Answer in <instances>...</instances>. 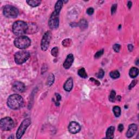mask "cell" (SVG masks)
Segmentation results:
<instances>
[{
    "label": "cell",
    "mask_w": 139,
    "mask_h": 139,
    "mask_svg": "<svg viewBox=\"0 0 139 139\" xmlns=\"http://www.w3.org/2000/svg\"><path fill=\"white\" fill-rule=\"evenodd\" d=\"M7 105L13 110H17L23 105V99L18 94H11L8 98Z\"/></svg>",
    "instance_id": "6da1fadb"
},
{
    "label": "cell",
    "mask_w": 139,
    "mask_h": 139,
    "mask_svg": "<svg viewBox=\"0 0 139 139\" xmlns=\"http://www.w3.org/2000/svg\"><path fill=\"white\" fill-rule=\"evenodd\" d=\"M13 32L17 36H22L27 33L28 30V23L22 21H17L13 25Z\"/></svg>",
    "instance_id": "7a4b0ae2"
},
{
    "label": "cell",
    "mask_w": 139,
    "mask_h": 139,
    "mask_svg": "<svg viewBox=\"0 0 139 139\" xmlns=\"http://www.w3.org/2000/svg\"><path fill=\"white\" fill-rule=\"evenodd\" d=\"M31 40L29 38L26 36L19 37L14 40V45L17 48L23 49L28 48L31 45Z\"/></svg>",
    "instance_id": "3957f363"
},
{
    "label": "cell",
    "mask_w": 139,
    "mask_h": 139,
    "mask_svg": "<svg viewBox=\"0 0 139 139\" xmlns=\"http://www.w3.org/2000/svg\"><path fill=\"white\" fill-rule=\"evenodd\" d=\"M14 127V121L9 117L3 118L0 121V128L3 131H9Z\"/></svg>",
    "instance_id": "277c9868"
},
{
    "label": "cell",
    "mask_w": 139,
    "mask_h": 139,
    "mask_svg": "<svg viewBox=\"0 0 139 139\" xmlns=\"http://www.w3.org/2000/svg\"><path fill=\"white\" fill-rule=\"evenodd\" d=\"M30 57V53L26 51H21L15 54V61L17 64H22L27 60Z\"/></svg>",
    "instance_id": "5b68a950"
},
{
    "label": "cell",
    "mask_w": 139,
    "mask_h": 139,
    "mask_svg": "<svg viewBox=\"0 0 139 139\" xmlns=\"http://www.w3.org/2000/svg\"><path fill=\"white\" fill-rule=\"evenodd\" d=\"M3 14L8 18H16L19 14V10L15 7L7 5L3 8Z\"/></svg>",
    "instance_id": "8992f818"
},
{
    "label": "cell",
    "mask_w": 139,
    "mask_h": 139,
    "mask_svg": "<svg viewBox=\"0 0 139 139\" xmlns=\"http://www.w3.org/2000/svg\"><path fill=\"white\" fill-rule=\"evenodd\" d=\"M31 124V120L29 118L26 119L22 121L16 133V138L17 139H20L21 138L23 135L25 134L26 129H27V128Z\"/></svg>",
    "instance_id": "52a82bcc"
},
{
    "label": "cell",
    "mask_w": 139,
    "mask_h": 139,
    "mask_svg": "<svg viewBox=\"0 0 139 139\" xmlns=\"http://www.w3.org/2000/svg\"><path fill=\"white\" fill-rule=\"evenodd\" d=\"M59 14L53 11L51 17L48 20V26L51 29L57 28L59 25Z\"/></svg>",
    "instance_id": "ba28073f"
},
{
    "label": "cell",
    "mask_w": 139,
    "mask_h": 139,
    "mask_svg": "<svg viewBox=\"0 0 139 139\" xmlns=\"http://www.w3.org/2000/svg\"><path fill=\"white\" fill-rule=\"evenodd\" d=\"M51 39V32L47 31L44 34L41 42V48L43 51H46L48 48Z\"/></svg>",
    "instance_id": "9c48e42d"
},
{
    "label": "cell",
    "mask_w": 139,
    "mask_h": 139,
    "mask_svg": "<svg viewBox=\"0 0 139 139\" xmlns=\"http://www.w3.org/2000/svg\"><path fill=\"white\" fill-rule=\"evenodd\" d=\"M81 126H80V125L78 122H75V121H72V122H71L69 124V127H68L69 131L71 133H72V134H76V133H78L81 131Z\"/></svg>",
    "instance_id": "30bf717a"
},
{
    "label": "cell",
    "mask_w": 139,
    "mask_h": 139,
    "mask_svg": "<svg viewBox=\"0 0 139 139\" xmlns=\"http://www.w3.org/2000/svg\"><path fill=\"white\" fill-rule=\"evenodd\" d=\"M12 89L15 93H21L25 91L26 89L25 85L21 82H15L13 85Z\"/></svg>",
    "instance_id": "8fae6325"
},
{
    "label": "cell",
    "mask_w": 139,
    "mask_h": 139,
    "mask_svg": "<svg viewBox=\"0 0 139 139\" xmlns=\"http://www.w3.org/2000/svg\"><path fill=\"white\" fill-rule=\"evenodd\" d=\"M138 130V126L136 124H132L129 125L128 131L126 133V136L127 138H130L134 136Z\"/></svg>",
    "instance_id": "7c38bea8"
},
{
    "label": "cell",
    "mask_w": 139,
    "mask_h": 139,
    "mask_svg": "<svg viewBox=\"0 0 139 139\" xmlns=\"http://www.w3.org/2000/svg\"><path fill=\"white\" fill-rule=\"evenodd\" d=\"M74 61V57L73 54H70L67 56L65 61L63 64V66L65 69H69L71 66Z\"/></svg>",
    "instance_id": "4fadbf2b"
},
{
    "label": "cell",
    "mask_w": 139,
    "mask_h": 139,
    "mask_svg": "<svg viewBox=\"0 0 139 139\" xmlns=\"http://www.w3.org/2000/svg\"><path fill=\"white\" fill-rule=\"evenodd\" d=\"M73 85V79L72 78H68V79L66 81V82L65 83L64 85V90L67 91V92H69V91H70L72 89Z\"/></svg>",
    "instance_id": "5bb4252c"
},
{
    "label": "cell",
    "mask_w": 139,
    "mask_h": 139,
    "mask_svg": "<svg viewBox=\"0 0 139 139\" xmlns=\"http://www.w3.org/2000/svg\"><path fill=\"white\" fill-rule=\"evenodd\" d=\"M115 132V127L111 126L109 127L106 132V138L111 139L114 138V134Z\"/></svg>",
    "instance_id": "9a60e30c"
},
{
    "label": "cell",
    "mask_w": 139,
    "mask_h": 139,
    "mask_svg": "<svg viewBox=\"0 0 139 139\" xmlns=\"http://www.w3.org/2000/svg\"><path fill=\"white\" fill-rule=\"evenodd\" d=\"M38 27L34 23H28V30L27 33H34L38 31Z\"/></svg>",
    "instance_id": "2e32d148"
},
{
    "label": "cell",
    "mask_w": 139,
    "mask_h": 139,
    "mask_svg": "<svg viewBox=\"0 0 139 139\" xmlns=\"http://www.w3.org/2000/svg\"><path fill=\"white\" fill-rule=\"evenodd\" d=\"M129 76L131 77V78H135L137 77L139 75V70L137 67H132L129 70Z\"/></svg>",
    "instance_id": "e0dca14e"
},
{
    "label": "cell",
    "mask_w": 139,
    "mask_h": 139,
    "mask_svg": "<svg viewBox=\"0 0 139 139\" xmlns=\"http://www.w3.org/2000/svg\"><path fill=\"white\" fill-rule=\"evenodd\" d=\"M26 2L30 6L32 7H36L40 4L41 1L39 0H27L26 1Z\"/></svg>",
    "instance_id": "ac0fdd59"
},
{
    "label": "cell",
    "mask_w": 139,
    "mask_h": 139,
    "mask_svg": "<svg viewBox=\"0 0 139 139\" xmlns=\"http://www.w3.org/2000/svg\"><path fill=\"white\" fill-rule=\"evenodd\" d=\"M78 26L82 30H84L86 28H88V22L85 19H82L78 23Z\"/></svg>",
    "instance_id": "d6986e66"
},
{
    "label": "cell",
    "mask_w": 139,
    "mask_h": 139,
    "mask_svg": "<svg viewBox=\"0 0 139 139\" xmlns=\"http://www.w3.org/2000/svg\"><path fill=\"white\" fill-rule=\"evenodd\" d=\"M63 1H61V0L58 1L55 5L54 11H55V12L59 14L61 10V8H62V7H63Z\"/></svg>",
    "instance_id": "ffe728a7"
},
{
    "label": "cell",
    "mask_w": 139,
    "mask_h": 139,
    "mask_svg": "<svg viewBox=\"0 0 139 139\" xmlns=\"http://www.w3.org/2000/svg\"><path fill=\"white\" fill-rule=\"evenodd\" d=\"M54 81V76L53 75V74L51 73L50 75L48 76V78H47V85L48 86L50 87L53 84Z\"/></svg>",
    "instance_id": "44dd1931"
},
{
    "label": "cell",
    "mask_w": 139,
    "mask_h": 139,
    "mask_svg": "<svg viewBox=\"0 0 139 139\" xmlns=\"http://www.w3.org/2000/svg\"><path fill=\"white\" fill-rule=\"evenodd\" d=\"M78 75L83 78H87L88 77L87 73L85 71L84 68H82L78 70Z\"/></svg>",
    "instance_id": "7402d4cb"
},
{
    "label": "cell",
    "mask_w": 139,
    "mask_h": 139,
    "mask_svg": "<svg viewBox=\"0 0 139 139\" xmlns=\"http://www.w3.org/2000/svg\"><path fill=\"white\" fill-rule=\"evenodd\" d=\"M113 111L114 113L115 116L119 117L120 115H121V109L120 108V106H115L113 107Z\"/></svg>",
    "instance_id": "603a6c76"
},
{
    "label": "cell",
    "mask_w": 139,
    "mask_h": 139,
    "mask_svg": "<svg viewBox=\"0 0 139 139\" xmlns=\"http://www.w3.org/2000/svg\"><path fill=\"white\" fill-rule=\"evenodd\" d=\"M110 76L113 79H117L120 77V73L117 70L113 71L110 73Z\"/></svg>",
    "instance_id": "cb8c5ba5"
},
{
    "label": "cell",
    "mask_w": 139,
    "mask_h": 139,
    "mask_svg": "<svg viewBox=\"0 0 139 139\" xmlns=\"http://www.w3.org/2000/svg\"><path fill=\"white\" fill-rule=\"evenodd\" d=\"M72 40L70 39H64L63 41V42H62V44H63V45L65 47H69L71 46L72 45Z\"/></svg>",
    "instance_id": "d4e9b609"
},
{
    "label": "cell",
    "mask_w": 139,
    "mask_h": 139,
    "mask_svg": "<svg viewBox=\"0 0 139 139\" xmlns=\"http://www.w3.org/2000/svg\"><path fill=\"white\" fill-rule=\"evenodd\" d=\"M116 99V92L114 90H112L109 96V100L111 102H114Z\"/></svg>",
    "instance_id": "484cf974"
},
{
    "label": "cell",
    "mask_w": 139,
    "mask_h": 139,
    "mask_svg": "<svg viewBox=\"0 0 139 139\" xmlns=\"http://www.w3.org/2000/svg\"><path fill=\"white\" fill-rule=\"evenodd\" d=\"M59 50L57 47H55L51 50V54L54 57H57L58 55Z\"/></svg>",
    "instance_id": "4316f807"
},
{
    "label": "cell",
    "mask_w": 139,
    "mask_h": 139,
    "mask_svg": "<svg viewBox=\"0 0 139 139\" xmlns=\"http://www.w3.org/2000/svg\"><path fill=\"white\" fill-rule=\"evenodd\" d=\"M55 98H56L55 100H53L54 102H55L56 105H57V106L59 105V104H60L59 101L61 99V96L59 93H55Z\"/></svg>",
    "instance_id": "83f0119b"
},
{
    "label": "cell",
    "mask_w": 139,
    "mask_h": 139,
    "mask_svg": "<svg viewBox=\"0 0 139 139\" xmlns=\"http://www.w3.org/2000/svg\"><path fill=\"white\" fill-rule=\"evenodd\" d=\"M104 71L103 70V69H99V72L97 74V77H98V78H102L103 77H104Z\"/></svg>",
    "instance_id": "f1b7e54d"
},
{
    "label": "cell",
    "mask_w": 139,
    "mask_h": 139,
    "mask_svg": "<svg viewBox=\"0 0 139 139\" xmlns=\"http://www.w3.org/2000/svg\"><path fill=\"white\" fill-rule=\"evenodd\" d=\"M113 47V49L115 52L118 53L120 52V49H121V45H119V44H115V45H114Z\"/></svg>",
    "instance_id": "f546056e"
},
{
    "label": "cell",
    "mask_w": 139,
    "mask_h": 139,
    "mask_svg": "<svg viewBox=\"0 0 139 139\" xmlns=\"http://www.w3.org/2000/svg\"><path fill=\"white\" fill-rule=\"evenodd\" d=\"M103 53H104V50L103 49H101L100 50V51H98L96 53L95 55H94V57H95V58L96 59L100 58L103 54Z\"/></svg>",
    "instance_id": "4dcf8cb0"
},
{
    "label": "cell",
    "mask_w": 139,
    "mask_h": 139,
    "mask_svg": "<svg viewBox=\"0 0 139 139\" xmlns=\"http://www.w3.org/2000/svg\"><path fill=\"white\" fill-rule=\"evenodd\" d=\"M137 83H138V81H137V80H136V79L133 80V81L132 82V83H131V84L129 85V88H128L129 90H131L132 89H133V88H134L135 86L137 84Z\"/></svg>",
    "instance_id": "1f68e13d"
},
{
    "label": "cell",
    "mask_w": 139,
    "mask_h": 139,
    "mask_svg": "<svg viewBox=\"0 0 139 139\" xmlns=\"http://www.w3.org/2000/svg\"><path fill=\"white\" fill-rule=\"evenodd\" d=\"M90 81H91V83H93L94 85H97V86H99V85H100V83L98 80H97L93 78H90Z\"/></svg>",
    "instance_id": "d6a6232c"
},
{
    "label": "cell",
    "mask_w": 139,
    "mask_h": 139,
    "mask_svg": "<svg viewBox=\"0 0 139 139\" xmlns=\"http://www.w3.org/2000/svg\"><path fill=\"white\" fill-rule=\"evenodd\" d=\"M117 7V5L116 4H114L113 5H112L111 9V11L112 15L115 14V13L116 12Z\"/></svg>",
    "instance_id": "836d02e7"
},
{
    "label": "cell",
    "mask_w": 139,
    "mask_h": 139,
    "mask_svg": "<svg viewBox=\"0 0 139 139\" xmlns=\"http://www.w3.org/2000/svg\"><path fill=\"white\" fill-rule=\"evenodd\" d=\"M87 13L88 15H93L94 13V9H93V8H91V7H90V8H89L87 10Z\"/></svg>",
    "instance_id": "e575fe53"
},
{
    "label": "cell",
    "mask_w": 139,
    "mask_h": 139,
    "mask_svg": "<svg viewBox=\"0 0 139 139\" xmlns=\"http://www.w3.org/2000/svg\"><path fill=\"white\" fill-rule=\"evenodd\" d=\"M124 129V127L122 124H120L118 126V131H119L120 132H122Z\"/></svg>",
    "instance_id": "d590c367"
},
{
    "label": "cell",
    "mask_w": 139,
    "mask_h": 139,
    "mask_svg": "<svg viewBox=\"0 0 139 139\" xmlns=\"http://www.w3.org/2000/svg\"><path fill=\"white\" fill-rule=\"evenodd\" d=\"M128 48L129 52H132L133 49H134V47H133L132 44H129L128 45Z\"/></svg>",
    "instance_id": "8d00e7d4"
},
{
    "label": "cell",
    "mask_w": 139,
    "mask_h": 139,
    "mask_svg": "<svg viewBox=\"0 0 139 139\" xmlns=\"http://www.w3.org/2000/svg\"><path fill=\"white\" fill-rule=\"evenodd\" d=\"M127 6H128L129 9H131L132 6V2L131 1H128V3H127Z\"/></svg>",
    "instance_id": "74e56055"
},
{
    "label": "cell",
    "mask_w": 139,
    "mask_h": 139,
    "mask_svg": "<svg viewBox=\"0 0 139 139\" xmlns=\"http://www.w3.org/2000/svg\"><path fill=\"white\" fill-rule=\"evenodd\" d=\"M121 99V97L120 95L117 96V99L118 100H119V101H120Z\"/></svg>",
    "instance_id": "f35d334b"
},
{
    "label": "cell",
    "mask_w": 139,
    "mask_h": 139,
    "mask_svg": "<svg viewBox=\"0 0 139 139\" xmlns=\"http://www.w3.org/2000/svg\"><path fill=\"white\" fill-rule=\"evenodd\" d=\"M138 61H139V60L138 59V60H137V63H136V64H137V65H139V63H138Z\"/></svg>",
    "instance_id": "ab89813d"
}]
</instances>
